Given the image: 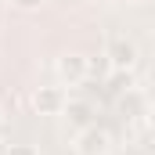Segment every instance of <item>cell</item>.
I'll use <instances>...</instances> for the list:
<instances>
[{
  "mask_svg": "<svg viewBox=\"0 0 155 155\" xmlns=\"http://www.w3.org/2000/svg\"><path fill=\"white\" fill-rule=\"evenodd\" d=\"M0 126H4V112H0Z\"/></svg>",
  "mask_w": 155,
  "mask_h": 155,
  "instance_id": "8fae6325",
  "label": "cell"
},
{
  "mask_svg": "<svg viewBox=\"0 0 155 155\" xmlns=\"http://www.w3.org/2000/svg\"><path fill=\"white\" fill-rule=\"evenodd\" d=\"M54 72H58V83H61V87H79L83 79L90 76V61H87V54L69 51V54H61V58H58Z\"/></svg>",
  "mask_w": 155,
  "mask_h": 155,
  "instance_id": "7a4b0ae2",
  "label": "cell"
},
{
  "mask_svg": "<svg viewBox=\"0 0 155 155\" xmlns=\"http://www.w3.org/2000/svg\"><path fill=\"white\" fill-rule=\"evenodd\" d=\"M108 69L112 72H134V65H137V43L126 36H116L108 43Z\"/></svg>",
  "mask_w": 155,
  "mask_h": 155,
  "instance_id": "3957f363",
  "label": "cell"
},
{
  "mask_svg": "<svg viewBox=\"0 0 155 155\" xmlns=\"http://www.w3.org/2000/svg\"><path fill=\"white\" fill-rule=\"evenodd\" d=\"M11 4H15L18 11H40V7H43L47 0H11Z\"/></svg>",
  "mask_w": 155,
  "mask_h": 155,
  "instance_id": "ba28073f",
  "label": "cell"
},
{
  "mask_svg": "<svg viewBox=\"0 0 155 155\" xmlns=\"http://www.w3.org/2000/svg\"><path fill=\"white\" fill-rule=\"evenodd\" d=\"M126 4H148V0H126Z\"/></svg>",
  "mask_w": 155,
  "mask_h": 155,
  "instance_id": "9c48e42d",
  "label": "cell"
},
{
  "mask_svg": "<svg viewBox=\"0 0 155 155\" xmlns=\"http://www.w3.org/2000/svg\"><path fill=\"white\" fill-rule=\"evenodd\" d=\"M65 105H69V94L61 83L58 87H36V94H33V108L40 116H61Z\"/></svg>",
  "mask_w": 155,
  "mask_h": 155,
  "instance_id": "277c9868",
  "label": "cell"
},
{
  "mask_svg": "<svg viewBox=\"0 0 155 155\" xmlns=\"http://www.w3.org/2000/svg\"><path fill=\"white\" fill-rule=\"evenodd\" d=\"M148 116H152V126H155V112H148Z\"/></svg>",
  "mask_w": 155,
  "mask_h": 155,
  "instance_id": "30bf717a",
  "label": "cell"
},
{
  "mask_svg": "<svg viewBox=\"0 0 155 155\" xmlns=\"http://www.w3.org/2000/svg\"><path fill=\"white\" fill-rule=\"evenodd\" d=\"M4 155H40V152H36V144H11Z\"/></svg>",
  "mask_w": 155,
  "mask_h": 155,
  "instance_id": "52a82bcc",
  "label": "cell"
},
{
  "mask_svg": "<svg viewBox=\"0 0 155 155\" xmlns=\"http://www.w3.org/2000/svg\"><path fill=\"white\" fill-rule=\"evenodd\" d=\"M61 116L69 119V123H72V126H79V130H83V126H90V123H94V108H90V105H87V101H69V105H65V112H61Z\"/></svg>",
  "mask_w": 155,
  "mask_h": 155,
  "instance_id": "5b68a950",
  "label": "cell"
},
{
  "mask_svg": "<svg viewBox=\"0 0 155 155\" xmlns=\"http://www.w3.org/2000/svg\"><path fill=\"white\" fill-rule=\"evenodd\" d=\"M134 87V72H112V90L123 94V90H130Z\"/></svg>",
  "mask_w": 155,
  "mask_h": 155,
  "instance_id": "8992f818",
  "label": "cell"
},
{
  "mask_svg": "<svg viewBox=\"0 0 155 155\" xmlns=\"http://www.w3.org/2000/svg\"><path fill=\"white\" fill-rule=\"evenodd\" d=\"M72 148H76V155H112V134L105 126L90 123V126H83L76 134Z\"/></svg>",
  "mask_w": 155,
  "mask_h": 155,
  "instance_id": "6da1fadb",
  "label": "cell"
}]
</instances>
